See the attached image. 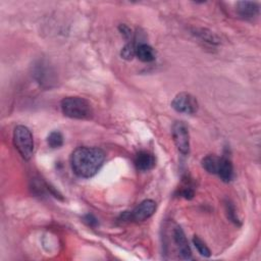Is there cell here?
<instances>
[{"label": "cell", "mask_w": 261, "mask_h": 261, "mask_svg": "<svg viewBox=\"0 0 261 261\" xmlns=\"http://www.w3.org/2000/svg\"><path fill=\"white\" fill-rule=\"evenodd\" d=\"M119 30H120L121 34H122L124 37H126V38H129L130 36H132V31H130V30L128 29V27L125 26V25H120Z\"/></svg>", "instance_id": "18"}, {"label": "cell", "mask_w": 261, "mask_h": 261, "mask_svg": "<svg viewBox=\"0 0 261 261\" xmlns=\"http://www.w3.org/2000/svg\"><path fill=\"white\" fill-rule=\"evenodd\" d=\"M134 164L138 171L148 172L155 167V157L147 151H141L136 155Z\"/></svg>", "instance_id": "8"}, {"label": "cell", "mask_w": 261, "mask_h": 261, "mask_svg": "<svg viewBox=\"0 0 261 261\" xmlns=\"http://www.w3.org/2000/svg\"><path fill=\"white\" fill-rule=\"evenodd\" d=\"M198 102L197 99L186 92H182L178 94L173 102H172V107L180 112V113H186V114H194L198 110Z\"/></svg>", "instance_id": "6"}, {"label": "cell", "mask_w": 261, "mask_h": 261, "mask_svg": "<svg viewBox=\"0 0 261 261\" xmlns=\"http://www.w3.org/2000/svg\"><path fill=\"white\" fill-rule=\"evenodd\" d=\"M137 47V46H136ZM136 47L134 44H126L121 50V56L124 59H132L136 55Z\"/></svg>", "instance_id": "15"}, {"label": "cell", "mask_w": 261, "mask_h": 261, "mask_svg": "<svg viewBox=\"0 0 261 261\" xmlns=\"http://www.w3.org/2000/svg\"><path fill=\"white\" fill-rule=\"evenodd\" d=\"M193 243H194L196 249L198 250V252L200 253V255H202L204 257H210L211 252H210L209 248L207 247V245L199 237L195 236L193 238Z\"/></svg>", "instance_id": "14"}, {"label": "cell", "mask_w": 261, "mask_h": 261, "mask_svg": "<svg viewBox=\"0 0 261 261\" xmlns=\"http://www.w3.org/2000/svg\"><path fill=\"white\" fill-rule=\"evenodd\" d=\"M226 207H227V215H229V217L232 219V221L237 223L239 221V219H238V217H236V213H235L234 207L232 205H229V204H226Z\"/></svg>", "instance_id": "17"}, {"label": "cell", "mask_w": 261, "mask_h": 261, "mask_svg": "<svg viewBox=\"0 0 261 261\" xmlns=\"http://www.w3.org/2000/svg\"><path fill=\"white\" fill-rule=\"evenodd\" d=\"M237 12L244 19H252L259 13V6L252 2H241L237 5Z\"/></svg>", "instance_id": "9"}, {"label": "cell", "mask_w": 261, "mask_h": 261, "mask_svg": "<svg viewBox=\"0 0 261 261\" xmlns=\"http://www.w3.org/2000/svg\"><path fill=\"white\" fill-rule=\"evenodd\" d=\"M47 144L51 148H59L63 145V136L58 130L51 132L47 137Z\"/></svg>", "instance_id": "13"}, {"label": "cell", "mask_w": 261, "mask_h": 261, "mask_svg": "<svg viewBox=\"0 0 261 261\" xmlns=\"http://www.w3.org/2000/svg\"><path fill=\"white\" fill-rule=\"evenodd\" d=\"M219 162H220V157L216 155H207L202 159V167L207 173L216 175L219 168Z\"/></svg>", "instance_id": "12"}, {"label": "cell", "mask_w": 261, "mask_h": 261, "mask_svg": "<svg viewBox=\"0 0 261 261\" xmlns=\"http://www.w3.org/2000/svg\"><path fill=\"white\" fill-rule=\"evenodd\" d=\"M173 139L179 152L187 155L190 152V136L187 124L184 121H176L172 129Z\"/></svg>", "instance_id": "5"}, {"label": "cell", "mask_w": 261, "mask_h": 261, "mask_svg": "<svg viewBox=\"0 0 261 261\" xmlns=\"http://www.w3.org/2000/svg\"><path fill=\"white\" fill-rule=\"evenodd\" d=\"M84 220L87 222L88 225H90V226H92V227H95V226L98 224L97 218H96L93 214H87V215L84 217Z\"/></svg>", "instance_id": "16"}, {"label": "cell", "mask_w": 261, "mask_h": 261, "mask_svg": "<svg viewBox=\"0 0 261 261\" xmlns=\"http://www.w3.org/2000/svg\"><path fill=\"white\" fill-rule=\"evenodd\" d=\"M221 181L224 183H229L234 178V167L232 161L226 157H220L219 168L216 174Z\"/></svg>", "instance_id": "10"}, {"label": "cell", "mask_w": 261, "mask_h": 261, "mask_svg": "<svg viewBox=\"0 0 261 261\" xmlns=\"http://www.w3.org/2000/svg\"><path fill=\"white\" fill-rule=\"evenodd\" d=\"M105 161V153L97 147H78L70 157L71 168L76 176L82 179L94 177Z\"/></svg>", "instance_id": "1"}, {"label": "cell", "mask_w": 261, "mask_h": 261, "mask_svg": "<svg viewBox=\"0 0 261 261\" xmlns=\"http://www.w3.org/2000/svg\"><path fill=\"white\" fill-rule=\"evenodd\" d=\"M14 144L25 160H30L34 154V139L31 130L25 125H17L14 130Z\"/></svg>", "instance_id": "3"}, {"label": "cell", "mask_w": 261, "mask_h": 261, "mask_svg": "<svg viewBox=\"0 0 261 261\" xmlns=\"http://www.w3.org/2000/svg\"><path fill=\"white\" fill-rule=\"evenodd\" d=\"M136 56L143 62H151L155 59V52L150 45L140 43L136 47Z\"/></svg>", "instance_id": "11"}, {"label": "cell", "mask_w": 261, "mask_h": 261, "mask_svg": "<svg viewBox=\"0 0 261 261\" xmlns=\"http://www.w3.org/2000/svg\"><path fill=\"white\" fill-rule=\"evenodd\" d=\"M62 113L75 119H89L93 115V109L89 101L82 97H66L60 103Z\"/></svg>", "instance_id": "2"}, {"label": "cell", "mask_w": 261, "mask_h": 261, "mask_svg": "<svg viewBox=\"0 0 261 261\" xmlns=\"http://www.w3.org/2000/svg\"><path fill=\"white\" fill-rule=\"evenodd\" d=\"M174 241L176 243V246L178 248L179 256L183 260H190L192 259V252L191 248L189 246L188 240L186 238V235L182 227L177 226L174 230Z\"/></svg>", "instance_id": "7"}, {"label": "cell", "mask_w": 261, "mask_h": 261, "mask_svg": "<svg viewBox=\"0 0 261 261\" xmlns=\"http://www.w3.org/2000/svg\"><path fill=\"white\" fill-rule=\"evenodd\" d=\"M156 210V203L153 200H144L134 210L125 211L120 215L123 221H136L141 222L151 217Z\"/></svg>", "instance_id": "4"}]
</instances>
